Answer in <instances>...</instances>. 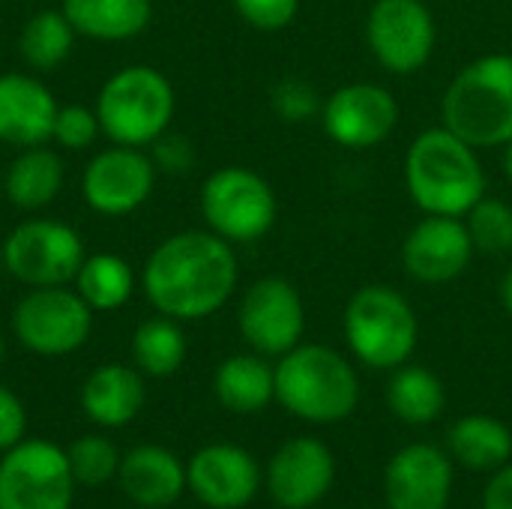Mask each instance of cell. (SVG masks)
<instances>
[{
    "label": "cell",
    "mask_w": 512,
    "mask_h": 509,
    "mask_svg": "<svg viewBox=\"0 0 512 509\" xmlns=\"http://www.w3.org/2000/svg\"><path fill=\"white\" fill-rule=\"evenodd\" d=\"M234 9L249 27L261 33H279L297 18L300 0H234Z\"/></svg>",
    "instance_id": "836d02e7"
},
{
    "label": "cell",
    "mask_w": 512,
    "mask_h": 509,
    "mask_svg": "<svg viewBox=\"0 0 512 509\" xmlns=\"http://www.w3.org/2000/svg\"><path fill=\"white\" fill-rule=\"evenodd\" d=\"M24 435H27V411L9 387H0V456L15 444H21Z\"/></svg>",
    "instance_id": "d590c367"
},
{
    "label": "cell",
    "mask_w": 512,
    "mask_h": 509,
    "mask_svg": "<svg viewBox=\"0 0 512 509\" xmlns=\"http://www.w3.org/2000/svg\"><path fill=\"white\" fill-rule=\"evenodd\" d=\"M321 93L315 90V84H309L306 78L297 75H285L270 87V108L276 117H282L285 123H306L315 120L321 114Z\"/></svg>",
    "instance_id": "1f68e13d"
},
{
    "label": "cell",
    "mask_w": 512,
    "mask_h": 509,
    "mask_svg": "<svg viewBox=\"0 0 512 509\" xmlns=\"http://www.w3.org/2000/svg\"><path fill=\"white\" fill-rule=\"evenodd\" d=\"M135 509H144V507H135Z\"/></svg>",
    "instance_id": "b9f144b4"
},
{
    "label": "cell",
    "mask_w": 512,
    "mask_h": 509,
    "mask_svg": "<svg viewBox=\"0 0 512 509\" xmlns=\"http://www.w3.org/2000/svg\"><path fill=\"white\" fill-rule=\"evenodd\" d=\"M156 186V165L141 147H108L96 153L81 174V195L102 216L138 210Z\"/></svg>",
    "instance_id": "5bb4252c"
},
{
    "label": "cell",
    "mask_w": 512,
    "mask_h": 509,
    "mask_svg": "<svg viewBox=\"0 0 512 509\" xmlns=\"http://www.w3.org/2000/svg\"><path fill=\"white\" fill-rule=\"evenodd\" d=\"M483 509H512V465L507 462L504 468L495 471L483 492Z\"/></svg>",
    "instance_id": "8d00e7d4"
},
{
    "label": "cell",
    "mask_w": 512,
    "mask_h": 509,
    "mask_svg": "<svg viewBox=\"0 0 512 509\" xmlns=\"http://www.w3.org/2000/svg\"><path fill=\"white\" fill-rule=\"evenodd\" d=\"M171 81L144 63L114 72L96 99V117L102 132L120 147H150L168 132L174 117Z\"/></svg>",
    "instance_id": "8992f818"
},
{
    "label": "cell",
    "mask_w": 512,
    "mask_h": 509,
    "mask_svg": "<svg viewBox=\"0 0 512 509\" xmlns=\"http://www.w3.org/2000/svg\"><path fill=\"white\" fill-rule=\"evenodd\" d=\"M465 228L471 243L483 255H510L512 252V204L504 198L483 195L468 213Z\"/></svg>",
    "instance_id": "f546056e"
},
{
    "label": "cell",
    "mask_w": 512,
    "mask_h": 509,
    "mask_svg": "<svg viewBox=\"0 0 512 509\" xmlns=\"http://www.w3.org/2000/svg\"><path fill=\"white\" fill-rule=\"evenodd\" d=\"M372 57L393 75L423 69L438 45V24L423 0H375L366 15Z\"/></svg>",
    "instance_id": "8fae6325"
},
{
    "label": "cell",
    "mask_w": 512,
    "mask_h": 509,
    "mask_svg": "<svg viewBox=\"0 0 512 509\" xmlns=\"http://www.w3.org/2000/svg\"><path fill=\"white\" fill-rule=\"evenodd\" d=\"M474 252L465 219L423 213L402 240V267L423 285H447L471 267Z\"/></svg>",
    "instance_id": "9a60e30c"
},
{
    "label": "cell",
    "mask_w": 512,
    "mask_h": 509,
    "mask_svg": "<svg viewBox=\"0 0 512 509\" xmlns=\"http://www.w3.org/2000/svg\"><path fill=\"white\" fill-rule=\"evenodd\" d=\"M447 450L468 471H498L512 459V432L498 417L468 414L453 423Z\"/></svg>",
    "instance_id": "cb8c5ba5"
},
{
    "label": "cell",
    "mask_w": 512,
    "mask_h": 509,
    "mask_svg": "<svg viewBox=\"0 0 512 509\" xmlns=\"http://www.w3.org/2000/svg\"><path fill=\"white\" fill-rule=\"evenodd\" d=\"M441 120L477 150L512 141V54L492 51L459 69L441 99Z\"/></svg>",
    "instance_id": "277c9868"
},
{
    "label": "cell",
    "mask_w": 512,
    "mask_h": 509,
    "mask_svg": "<svg viewBox=\"0 0 512 509\" xmlns=\"http://www.w3.org/2000/svg\"><path fill=\"white\" fill-rule=\"evenodd\" d=\"M150 147H153L150 159H153L156 171H165V174L177 177V174H186L195 165V147H192V141L186 135L165 132Z\"/></svg>",
    "instance_id": "e575fe53"
},
{
    "label": "cell",
    "mask_w": 512,
    "mask_h": 509,
    "mask_svg": "<svg viewBox=\"0 0 512 509\" xmlns=\"http://www.w3.org/2000/svg\"><path fill=\"white\" fill-rule=\"evenodd\" d=\"M93 330V309L66 285L33 288L12 309L15 339L39 357H66L78 351Z\"/></svg>",
    "instance_id": "30bf717a"
},
{
    "label": "cell",
    "mask_w": 512,
    "mask_h": 509,
    "mask_svg": "<svg viewBox=\"0 0 512 509\" xmlns=\"http://www.w3.org/2000/svg\"><path fill=\"white\" fill-rule=\"evenodd\" d=\"M501 150H504V153H501V168H504V177L512 183V141H507Z\"/></svg>",
    "instance_id": "f35d334b"
},
{
    "label": "cell",
    "mask_w": 512,
    "mask_h": 509,
    "mask_svg": "<svg viewBox=\"0 0 512 509\" xmlns=\"http://www.w3.org/2000/svg\"><path fill=\"white\" fill-rule=\"evenodd\" d=\"M132 360L135 369L150 378L174 375L186 360V336L180 330V321L156 315L138 324V330L132 333Z\"/></svg>",
    "instance_id": "83f0119b"
},
{
    "label": "cell",
    "mask_w": 512,
    "mask_h": 509,
    "mask_svg": "<svg viewBox=\"0 0 512 509\" xmlns=\"http://www.w3.org/2000/svg\"><path fill=\"white\" fill-rule=\"evenodd\" d=\"M75 42V30L69 24V18L63 15V9H42L36 12L24 30H21V54L33 69H54L60 66Z\"/></svg>",
    "instance_id": "f1b7e54d"
},
{
    "label": "cell",
    "mask_w": 512,
    "mask_h": 509,
    "mask_svg": "<svg viewBox=\"0 0 512 509\" xmlns=\"http://www.w3.org/2000/svg\"><path fill=\"white\" fill-rule=\"evenodd\" d=\"M387 405L402 423L429 426L444 414L447 390L432 369L405 363L393 369V378L387 384Z\"/></svg>",
    "instance_id": "484cf974"
},
{
    "label": "cell",
    "mask_w": 512,
    "mask_h": 509,
    "mask_svg": "<svg viewBox=\"0 0 512 509\" xmlns=\"http://www.w3.org/2000/svg\"><path fill=\"white\" fill-rule=\"evenodd\" d=\"M54 93L33 75L3 72L0 75V141L18 150L51 141L57 117Z\"/></svg>",
    "instance_id": "d6986e66"
},
{
    "label": "cell",
    "mask_w": 512,
    "mask_h": 509,
    "mask_svg": "<svg viewBox=\"0 0 512 509\" xmlns=\"http://www.w3.org/2000/svg\"><path fill=\"white\" fill-rule=\"evenodd\" d=\"M75 291L93 312H114L129 303L135 291V270L126 258L111 252L87 255L75 276Z\"/></svg>",
    "instance_id": "4316f807"
},
{
    "label": "cell",
    "mask_w": 512,
    "mask_h": 509,
    "mask_svg": "<svg viewBox=\"0 0 512 509\" xmlns=\"http://www.w3.org/2000/svg\"><path fill=\"white\" fill-rule=\"evenodd\" d=\"M243 342L261 357H282L300 345L306 330V306L300 291L282 276L252 282L237 309Z\"/></svg>",
    "instance_id": "7c38bea8"
},
{
    "label": "cell",
    "mask_w": 512,
    "mask_h": 509,
    "mask_svg": "<svg viewBox=\"0 0 512 509\" xmlns=\"http://www.w3.org/2000/svg\"><path fill=\"white\" fill-rule=\"evenodd\" d=\"M99 132L102 126H99L96 111L84 105H60L54 117V129H51V141H57L66 150H87Z\"/></svg>",
    "instance_id": "d6a6232c"
},
{
    "label": "cell",
    "mask_w": 512,
    "mask_h": 509,
    "mask_svg": "<svg viewBox=\"0 0 512 509\" xmlns=\"http://www.w3.org/2000/svg\"><path fill=\"white\" fill-rule=\"evenodd\" d=\"M186 483L204 507L243 509L261 489V468L237 444H207L189 459Z\"/></svg>",
    "instance_id": "ac0fdd59"
},
{
    "label": "cell",
    "mask_w": 512,
    "mask_h": 509,
    "mask_svg": "<svg viewBox=\"0 0 512 509\" xmlns=\"http://www.w3.org/2000/svg\"><path fill=\"white\" fill-rule=\"evenodd\" d=\"M3 246V270L30 288H54L75 282L84 264V240L57 219H27L9 231Z\"/></svg>",
    "instance_id": "9c48e42d"
},
{
    "label": "cell",
    "mask_w": 512,
    "mask_h": 509,
    "mask_svg": "<svg viewBox=\"0 0 512 509\" xmlns=\"http://www.w3.org/2000/svg\"><path fill=\"white\" fill-rule=\"evenodd\" d=\"M321 126L342 150H372L399 126V102L384 84L354 81L336 87L321 105Z\"/></svg>",
    "instance_id": "4fadbf2b"
},
{
    "label": "cell",
    "mask_w": 512,
    "mask_h": 509,
    "mask_svg": "<svg viewBox=\"0 0 512 509\" xmlns=\"http://www.w3.org/2000/svg\"><path fill=\"white\" fill-rule=\"evenodd\" d=\"M147 399L144 378L135 366L105 363L87 375L81 384V411L102 429H123L129 426Z\"/></svg>",
    "instance_id": "44dd1931"
},
{
    "label": "cell",
    "mask_w": 512,
    "mask_h": 509,
    "mask_svg": "<svg viewBox=\"0 0 512 509\" xmlns=\"http://www.w3.org/2000/svg\"><path fill=\"white\" fill-rule=\"evenodd\" d=\"M0 363H3V339H0Z\"/></svg>",
    "instance_id": "ab89813d"
},
{
    "label": "cell",
    "mask_w": 512,
    "mask_h": 509,
    "mask_svg": "<svg viewBox=\"0 0 512 509\" xmlns=\"http://www.w3.org/2000/svg\"><path fill=\"white\" fill-rule=\"evenodd\" d=\"M117 480H120L123 495L135 507L144 509L171 507L189 489L186 465L159 444H141L129 450L120 462Z\"/></svg>",
    "instance_id": "ffe728a7"
},
{
    "label": "cell",
    "mask_w": 512,
    "mask_h": 509,
    "mask_svg": "<svg viewBox=\"0 0 512 509\" xmlns=\"http://www.w3.org/2000/svg\"><path fill=\"white\" fill-rule=\"evenodd\" d=\"M201 216L207 231L234 243H255L267 237L279 216L273 186L252 168L225 165L201 186Z\"/></svg>",
    "instance_id": "52a82bcc"
},
{
    "label": "cell",
    "mask_w": 512,
    "mask_h": 509,
    "mask_svg": "<svg viewBox=\"0 0 512 509\" xmlns=\"http://www.w3.org/2000/svg\"><path fill=\"white\" fill-rule=\"evenodd\" d=\"M213 393L219 405L234 414H258L276 399L273 366L261 354H234L219 363Z\"/></svg>",
    "instance_id": "603a6c76"
},
{
    "label": "cell",
    "mask_w": 512,
    "mask_h": 509,
    "mask_svg": "<svg viewBox=\"0 0 512 509\" xmlns=\"http://www.w3.org/2000/svg\"><path fill=\"white\" fill-rule=\"evenodd\" d=\"M63 189V162L45 144L24 147L3 177L6 198L21 210H42L48 207Z\"/></svg>",
    "instance_id": "d4e9b609"
},
{
    "label": "cell",
    "mask_w": 512,
    "mask_h": 509,
    "mask_svg": "<svg viewBox=\"0 0 512 509\" xmlns=\"http://www.w3.org/2000/svg\"><path fill=\"white\" fill-rule=\"evenodd\" d=\"M237 279L234 246L213 231H180L162 240L141 273L150 306L174 321L216 315L237 291Z\"/></svg>",
    "instance_id": "6da1fadb"
},
{
    "label": "cell",
    "mask_w": 512,
    "mask_h": 509,
    "mask_svg": "<svg viewBox=\"0 0 512 509\" xmlns=\"http://www.w3.org/2000/svg\"><path fill=\"white\" fill-rule=\"evenodd\" d=\"M342 330L351 354L381 372H393L411 360L420 342V321L411 300L390 285H363L351 294Z\"/></svg>",
    "instance_id": "5b68a950"
},
{
    "label": "cell",
    "mask_w": 512,
    "mask_h": 509,
    "mask_svg": "<svg viewBox=\"0 0 512 509\" xmlns=\"http://www.w3.org/2000/svg\"><path fill=\"white\" fill-rule=\"evenodd\" d=\"M498 300H501V306H504V312L512 318V267L504 270V276H501V285H498Z\"/></svg>",
    "instance_id": "74e56055"
},
{
    "label": "cell",
    "mask_w": 512,
    "mask_h": 509,
    "mask_svg": "<svg viewBox=\"0 0 512 509\" xmlns=\"http://www.w3.org/2000/svg\"><path fill=\"white\" fill-rule=\"evenodd\" d=\"M60 9L75 33L99 42L135 39L153 18L150 0H63Z\"/></svg>",
    "instance_id": "7402d4cb"
},
{
    "label": "cell",
    "mask_w": 512,
    "mask_h": 509,
    "mask_svg": "<svg viewBox=\"0 0 512 509\" xmlns=\"http://www.w3.org/2000/svg\"><path fill=\"white\" fill-rule=\"evenodd\" d=\"M69 465L75 474V483L81 486H105L120 471V450L105 435H81L69 444Z\"/></svg>",
    "instance_id": "4dcf8cb0"
},
{
    "label": "cell",
    "mask_w": 512,
    "mask_h": 509,
    "mask_svg": "<svg viewBox=\"0 0 512 509\" xmlns=\"http://www.w3.org/2000/svg\"><path fill=\"white\" fill-rule=\"evenodd\" d=\"M0 270H3V246H0Z\"/></svg>",
    "instance_id": "60d3db41"
},
{
    "label": "cell",
    "mask_w": 512,
    "mask_h": 509,
    "mask_svg": "<svg viewBox=\"0 0 512 509\" xmlns=\"http://www.w3.org/2000/svg\"><path fill=\"white\" fill-rule=\"evenodd\" d=\"M402 171L408 198L426 216L465 219V213L489 195V180L477 147L447 126L420 132L408 144Z\"/></svg>",
    "instance_id": "7a4b0ae2"
},
{
    "label": "cell",
    "mask_w": 512,
    "mask_h": 509,
    "mask_svg": "<svg viewBox=\"0 0 512 509\" xmlns=\"http://www.w3.org/2000/svg\"><path fill=\"white\" fill-rule=\"evenodd\" d=\"M336 480V459L318 438L285 441L267 465V492L282 509H312L327 498Z\"/></svg>",
    "instance_id": "2e32d148"
},
{
    "label": "cell",
    "mask_w": 512,
    "mask_h": 509,
    "mask_svg": "<svg viewBox=\"0 0 512 509\" xmlns=\"http://www.w3.org/2000/svg\"><path fill=\"white\" fill-rule=\"evenodd\" d=\"M453 498V459L435 444H408L384 468L387 509H447Z\"/></svg>",
    "instance_id": "e0dca14e"
},
{
    "label": "cell",
    "mask_w": 512,
    "mask_h": 509,
    "mask_svg": "<svg viewBox=\"0 0 512 509\" xmlns=\"http://www.w3.org/2000/svg\"><path fill=\"white\" fill-rule=\"evenodd\" d=\"M75 474L69 453L42 438H24L0 456V509H72Z\"/></svg>",
    "instance_id": "ba28073f"
},
{
    "label": "cell",
    "mask_w": 512,
    "mask_h": 509,
    "mask_svg": "<svg viewBox=\"0 0 512 509\" xmlns=\"http://www.w3.org/2000/svg\"><path fill=\"white\" fill-rule=\"evenodd\" d=\"M276 402L306 423H342L360 402L354 366L330 345H297L273 366Z\"/></svg>",
    "instance_id": "3957f363"
}]
</instances>
